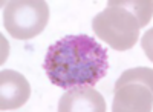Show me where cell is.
I'll return each mask as SVG.
<instances>
[{
  "label": "cell",
  "mask_w": 153,
  "mask_h": 112,
  "mask_svg": "<svg viewBox=\"0 0 153 112\" xmlns=\"http://www.w3.org/2000/svg\"><path fill=\"white\" fill-rule=\"evenodd\" d=\"M43 69L51 83L61 89L94 88L107 74V49L91 35H65L48 48Z\"/></svg>",
  "instance_id": "obj_1"
},
{
  "label": "cell",
  "mask_w": 153,
  "mask_h": 112,
  "mask_svg": "<svg viewBox=\"0 0 153 112\" xmlns=\"http://www.w3.org/2000/svg\"><path fill=\"white\" fill-rule=\"evenodd\" d=\"M152 2H110L97 14L92 28L97 37L115 51L132 49L139 39V29L152 19Z\"/></svg>",
  "instance_id": "obj_2"
},
{
  "label": "cell",
  "mask_w": 153,
  "mask_h": 112,
  "mask_svg": "<svg viewBox=\"0 0 153 112\" xmlns=\"http://www.w3.org/2000/svg\"><path fill=\"white\" fill-rule=\"evenodd\" d=\"M113 112H149L153 105V72L150 68H132L113 88Z\"/></svg>",
  "instance_id": "obj_3"
},
{
  "label": "cell",
  "mask_w": 153,
  "mask_h": 112,
  "mask_svg": "<svg viewBox=\"0 0 153 112\" xmlns=\"http://www.w3.org/2000/svg\"><path fill=\"white\" fill-rule=\"evenodd\" d=\"M3 6L5 28L14 39L29 40L46 28L49 8L43 0H11Z\"/></svg>",
  "instance_id": "obj_4"
},
{
  "label": "cell",
  "mask_w": 153,
  "mask_h": 112,
  "mask_svg": "<svg viewBox=\"0 0 153 112\" xmlns=\"http://www.w3.org/2000/svg\"><path fill=\"white\" fill-rule=\"evenodd\" d=\"M31 86L20 72L3 69L0 74V109H19L29 100Z\"/></svg>",
  "instance_id": "obj_5"
},
{
  "label": "cell",
  "mask_w": 153,
  "mask_h": 112,
  "mask_svg": "<svg viewBox=\"0 0 153 112\" xmlns=\"http://www.w3.org/2000/svg\"><path fill=\"white\" fill-rule=\"evenodd\" d=\"M60 112H106V102L92 86L66 89L58 102Z\"/></svg>",
  "instance_id": "obj_6"
}]
</instances>
